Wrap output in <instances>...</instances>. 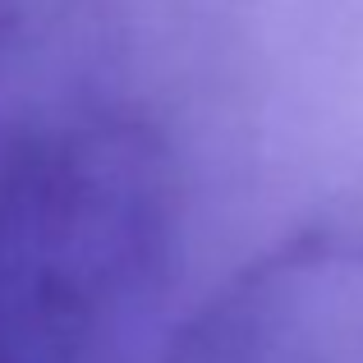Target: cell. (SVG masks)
I'll use <instances>...</instances> for the list:
<instances>
[{
    "label": "cell",
    "mask_w": 363,
    "mask_h": 363,
    "mask_svg": "<svg viewBox=\"0 0 363 363\" xmlns=\"http://www.w3.org/2000/svg\"><path fill=\"white\" fill-rule=\"evenodd\" d=\"M184 179L143 116L0 120V363H116L166 318Z\"/></svg>",
    "instance_id": "6da1fadb"
}]
</instances>
